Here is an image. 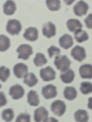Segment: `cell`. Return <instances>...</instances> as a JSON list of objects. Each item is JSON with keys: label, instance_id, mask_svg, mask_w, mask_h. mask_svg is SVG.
<instances>
[{"label": "cell", "instance_id": "cell-3", "mask_svg": "<svg viewBox=\"0 0 92 122\" xmlns=\"http://www.w3.org/2000/svg\"><path fill=\"white\" fill-rule=\"evenodd\" d=\"M22 30V25L19 21L16 19H10L8 22L6 30L11 35H18Z\"/></svg>", "mask_w": 92, "mask_h": 122}, {"label": "cell", "instance_id": "cell-21", "mask_svg": "<svg viewBox=\"0 0 92 122\" xmlns=\"http://www.w3.org/2000/svg\"><path fill=\"white\" fill-rule=\"evenodd\" d=\"M75 119L76 122H87L89 119V117L86 110L79 109L74 113Z\"/></svg>", "mask_w": 92, "mask_h": 122}, {"label": "cell", "instance_id": "cell-24", "mask_svg": "<svg viewBox=\"0 0 92 122\" xmlns=\"http://www.w3.org/2000/svg\"><path fill=\"white\" fill-rule=\"evenodd\" d=\"M0 50L1 52H4L7 50L10 46V41L9 39L4 35L0 36Z\"/></svg>", "mask_w": 92, "mask_h": 122}, {"label": "cell", "instance_id": "cell-15", "mask_svg": "<svg viewBox=\"0 0 92 122\" xmlns=\"http://www.w3.org/2000/svg\"><path fill=\"white\" fill-rule=\"evenodd\" d=\"M59 43L60 46L64 49H69L74 44L73 39L71 35L65 34L60 38Z\"/></svg>", "mask_w": 92, "mask_h": 122}, {"label": "cell", "instance_id": "cell-2", "mask_svg": "<svg viewBox=\"0 0 92 122\" xmlns=\"http://www.w3.org/2000/svg\"><path fill=\"white\" fill-rule=\"evenodd\" d=\"M16 52L19 53L17 58L23 60L29 59L30 56L33 53L32 46L28 44L21 45L16 49Z\"/></svg>", "mask_w": 92, "mask_h": 122}, {"label": "cell", "instance_id": "cell-22", "mask_svg": "<svg viewBox=\"0 0 92 122\" xmlns=\"http://www.w3.org/2000/svg\"><path fill=\"white\" fill-rule=\"evenodd\" d=\"M38 81L37 78L32 72L27 73L24 76L23 83L27 85L30 87H32L37 85Z\"/></svg>", "mask_w": 92, "mask_h": 122}, {"label": "cell", "instance_id": "cell-19", "mask_svg": "<svg viewBox=\"0 0 92 122\" xmlns=\"http://www.w3.org/2000/svg\"><path fill=\"white\" fill-rule=\"evenodd\" d=\"M74 76L75 74L74 71L71 69H69L61 74L60 78L62 82L64 83L69 84L74 81Z\"/></svg>", "mask_w": 92, "mask_h": 122}, {"label": "cell", "instance_id": "cell-25", "mask_svg": "<svg viewBox=\"0 0 92 122\" xmlns=\"http://www.w3.org/2000/svg\"><path fill=\"white\" fill-rule=\"evenodd\" d=\"M46 4L48 9L52 11H58L61 7L60 0H46Z\"/></svg>", "mask_w": 92, "mask_h": 122}, {"label": "cell", "instance_id": "cell-10", "mask_svg": "<svg viewBox=\"0 0 92 122\" xmlns=\"http://www.w3.org/2000/svg\"><path fill=\"white\" fill-rule=\"evenodd\" d=\"M71 56L75 60L81 62L86 57L85 49L82 46H75L71 51Z\"/></svg>", "mask_w": 92, "mask_h": 122}, {"label": "cell", "instance_id": "cell-35", "mask_svg": "<svg viewBox=\"0 0 92 122\" xmlns=\"http://www.w3.org/2000/svg\"><path fill=\"white\" fill-rule=\"evenodd\" d=\"M87 107L89 109L92 110V97L88 99V103Z\"/></svg>", "mask_w": 92, "mask_h": 122}, {"label": "cell", "instance_id": "cell-1", "mask_svg": "<svg viewBox=\"0 0 92 122\" xmlns=\"http://www.w3.org/2000/svg\"><path fill=\"white\" fill-rule=\"evenodd\" d=\"M54 65L58 70L64 72L69 70L71 62L65 55H61L55 57Z\"/></svg>", "mask_w": 92, "mask_h": 122}, {"label": "cell", "instance_id": "cell-5", "mask_svg": "<svg viewBox=\"0 0 92 122\" xmlns=\"http://www.w3.org/2000/svg\"><path fill=\"white\" fill-rule=\"evenodd\" d=\"M40 75L41 78L46 82L53 80L56 78V72L50 66H47L40 71Z\"/></svg>", "mask_w": 92, "mask_h": 122}, {"label": "cell", "instance_id": "cell-29", "mask_svg": "<svg viewBox=\"0 0 92 122\" xmlns=\"http://www.w3.org/2000/svg\"><path fill=\"white\" fill-rule=\"evenodd\" d=\"M10 70L5 66H1L0 68V78L3 82H5L10 76Z\"/></svg>", "mask_w": 92, "mask_h": 122}, {"label": "cell", "instance_id": "cell-14", "mask_svg": "<svg viewBox=\"0 0 92 122\" xmlns=\"http://www.w3.org/2000/svg\"><path fill=\"white\" fill-rule=\"evenodd\" d=\"M23 37L28 41H35L38 37V31L35 27H30L26 29L23 34Z\"/></svg>", "mask_w": 92, "mask_h": 122}, {"label": "cell", "instance_id": "cell-27", "mask_svg": "<svg viewBox=\"0 0 92 122\" xmlns=\"http://www.w3.org/2000/svg\"><path fill=\"white\" fill-rule=\"evenodd\" d=\"M1 116L2 119L6 122H10L14 117V111L11 108L6 109L2 111Z\"/></svg>", "mask_w": 92, "mask_h": 122}, {"label": "cell", "instance_id": "cell-13", "mask_svg": "<svg viewBox=\"0 0 92 122\" xmlns=\"http://www.w3.org/2000/svg\"><path fill=\"white\" fill-rule=\"evenodd\" d=\"M80 76L83 79L92 78V65L90 64H85L81 65L79 69Z\"/></svg>", "mask_w": 92, "mask_h": 122}, {"label": "cell", "instance_id": "cell-28", "mask_svg": "<svg viewBox=\"0 0 92 122\" xmlns=\"http://www.w3.org/2000/svg\"><path fill=\"white\" fill-rule=\"evenodd\" d=\"M80 90L83 94H88L92 92V84L89 82H83L80 84Z\"/></svg>", "mask_w": 92, "mask_h": 122}, {"label": "cell", "instance_id": "cell-32", "mask_svg": "<svg viewBox=\"0 0 92 122\" xmlns=\"http://www.w3.org/2000/svg\"><path fill=\"white\" fill-rule=\"evenodd\" d=\"M84 22L88 29H92V14H89L84 20Z\"/></svg>", "mask_w": 92, "mask_h": 122}, {"label": "cell", "instance_id": "cell-9", "mask_svg": "<svg viewBox=\"0 0 92 122\" xmlns=\"http://www.w3.org/2000/svg\"><path fill=\"white\" fill-rule=\"evenodd\" d=\"M49 116V112L44 107L36 109L34 112V120L36 122H46Z\"/></svg>", "mask_w": 92, "mask_h": 122}, {"label": "cell", "instance_id": "cell-18", "mask_svg": "<svg viewBox=\"0 0 92 122\" xmlns=\"http://www.w3.org/2000/svg\"><path fill=\"white\" fill-rule=\"evenodd\" d=\"M68 30L71 32H75L77 30L81 29L83 25L81 22L76 19H70L66 22Z\"/></svg>", "mask_w": 92, "mask_h": 122}, {"label": "cell", "instance_id": "cell-11", "mask_svg": "<svg viewBox=\"0 0 92 122\" xmlns=\"http://www.w3.org/2000/svg\"><path fill=\"white\" fill-rule=\"evenodd\" d=\"M13 71L15 76L18 78H21L28 73V67L23 63H19L14 66Z\"/></svg>", "mask_w": 92, "mask_h": 122}, {"label": "cell", "instance_id": "cell-8", "mask_svg": "<svg viewBox=\"0 0 92 122\" xmlns=\"http://www.w3.org/2000/svg\"><path fill=\"white\" fill-rule=\"evenodd\" d=\"M9 94L13 99L19 100L23 96L24 90L22 86L15 84L10 87L9 90Z\"/></svg>", "mask_w": 92, "mask_h": 122}, {"label": "cell", "instance_id": "cell-4", "mask_svg": "<svg viewBox=\"0 0 92 122\" xmlns=\"http://www.w3.org/2000/svg\"><path fill=\"white\" fill-rule=\"evenodd\" d=\"M51 110L56 115L62 117L66 111V105L65 103L60 100H56L52 103Z\"/></svg>", "mask_w": 92, "mask_h": 122}, {"label": "cell", "instance_id": "cell-26", "mask_svg": "<svg viewBox=\"0 0 92 122\" xmlns=\"http://www.w3.org/2000/svg\"><path fill=\"white\" fill-rule=\"evenodd\" d=\"M34 63L36 67H42L47 62L45 55L41 53H37L34 59Z\"/></svg>", "mask_w": 92, "mask_h": 122}, {"label": "cell", "instance_id": "cell-23", "mask_svg": "<svg viewBox=\"0 0 92 122\" xmlns=\"http://www.w3.org/2000/svg\"><path fill=\"white\" fill-rule=\"evenodd\" d=\"M74 38L78 42L81 43L88 40L89 37L86 31L78 29L74 32Z\"/></svg>", "mask_w": 92, "mask_h": 122}, {"label": "cell", "instance_id": "cell-33", "mask_svg": "<svg viewBox=\"0 0 92 122\" xmlns=\"http://www.w3.org/2000/svg\"><path fill=\"white\" fill-rule=\"evenodd\" d=\"M7 104V100L5 97V95L3 93L1 92H0V106L2 107L3 106Z\"/></svg>", "mask_w": 92, "mask_h": 122}, {"label": "cell", "instance_id": "cell-7", "mask_svg": "<svg viewBox=\"0 0 92 122\" xmlns=\"http://www.w3.org/2000/svg\"><path fill=\"white\" fill-rule=\"evenodd\" d=\"M42 94L46 100L54 98L58 94L57 87L51 84L48 85L42 88Z\"/></svg>", "mask_w": 92, "mask_h": 122}, {"label": "cell", "instance_id": "cell-30", "mask_svg": "<svg viewBox=\"0 0 92 122\" xmlns=\"http://www.w3.org/2000/svg\"><path fill=\"white\" fill-rule=\"evenodd\" d=\"M49 57L51 58L54 56H58L60 55L61 50L56 46H50L47 50Z\"/></svg>", "mask_w": 92, "mask_h": 122}, {"label": "cell", "instance_id": "cell-6", "mask_svg": "<svg viewBox=\"0 0 92 122\" xmlns=\"http://www.w3.org/2000/svg\"><path fill=\"white\" fill-rule=\"evenodd\" d=\"M88 9V4L82 0L78 1L74 7V14L80 17L86 15Z\"/></svg>", "mask_w": 92, "mask_h": 122}, {"label": "cell", "instance_id": "cell-16", "mask_svg": "<svg viewBox=\"0 0 92 122\" xmlns=\"http://www.w3.org/2000/svg\"><path fill=\"white\" fill-rule=\"evenodd\" d=\"M16 10L15 2L12 0H7L3 5V12L6 15H12Z\"/></svg>", "mask_w": 92, "mask_h": 122}, {"label": "cell", "instance_id": "cell-34", "mask_svg": "<svg viewBox=\"0 0 92 122\" xmlns=\"http://www.w3.org/2000/svg\"><path fill=\"white\" fill-rule=\"evenodd\" d=\"M65 4L67 5H70L72 4L75 0H63Z\"/></svg>", "mask_w": 92, "mask_h": 122}, {"label": "cell", "instance_id": "cell-31", "mask_svg": "<svg viewBox=\"0 0 92 122\" xmlns=\"http://www.w3.org/2000/svg\"><path fill=\"white\" fill-rule=\"evenodd\" d=\"M16 122H30L31 116L26 113L20 114L16 118Z\"/></svg>", "mask_w": 92, "mask_h": 122}, {"label": "cell", "instance_id": "cell-12", "mask_svg": "<svg viewBox=\"0 0 92 122\" xmlns=\"http://www.w3.org/2000/svg\"><path fill=\"white\" fill-rule=\"evenodd\" d=\"M43 34L48 38H51L55 36L56 34V28L54 24L49 22L44 24L43 26Z\"/></svg>", "mask_w": 92, "mask_h": 122}, {"label": "cell", "instance_id": "cell-17", "mask_svg": "<svg viewBox=\"0 0 92 122\" xmlns=\"http://www.w3.org/2000/svg\"><path fill=\"white\" fill-rule=\"evenodd\" d=\"M27 98L28 102L31 106L37 107L39 104V97L37 92L31 90L28 94Z\"/></svg>", "mask_w": 92, "mask_h": 122}, {"label": "cell", "instance_id": "cell-20", "mask_svg": "<svg viewBox=\"0 0 92 122\" xmlns=\"http://www.w3.org/2000/svg\"><path fill=\"white\" fill-rule=\"evenodd\" d=\"M64 95L66 99L69 101H73L77 97V90L74 87L67 86L64 89Z\"/></svg>", "mask_w": 92, "mask_h": 122}]
</instances>
